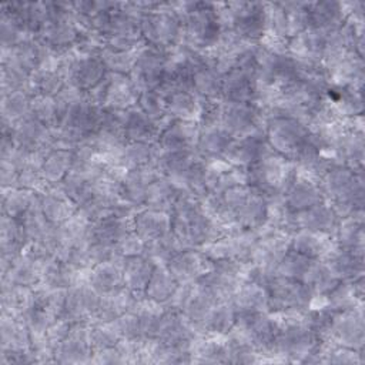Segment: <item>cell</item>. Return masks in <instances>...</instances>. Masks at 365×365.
Masks as SVG:
<instances>
[{"instance_id": "cell-1", "label": "cell", "mask_w": 365, "mask_h": 365, "mask_svg": "<svg viewBox=\"0 0 365 365\" xmlns=\"http://www.w3.org/2000/svg\"><path fill=\"white\" fill-rule=\"evenodd\" d=\"M171 232L184 248H201L224 234V228L201 208L200 200L181 191L170 211Z\"/></svg>"}, {"instance_id": "cell-2", "label": "cell", "mask_w": 365, "mask_h": 365, "mask_svg": "<svg viewBox=\"0 0 365 365\" xmlns=\"http://www.w3.org/2000/svg\"><path fill=\"white\" fill-rule=\"evenodd\" d=\"M247 184L267 200L282 197L295 175L294 163L269 150L258 161L245 168Z\"/></svg>"}, {"instance_id": "cell-3", "label": "cell", "mask_w": 365, "mask_h": 365, "mask_svg": "<svg viewBox=\"0 0 365 365\" xmlns=\"http://www.w3.org/2000/svg\"><path fill=\"white\" fill-rule=\"evenodd\" d=\"M180 14L184 27V43L197 50L212 47L224 30L215 3H181Z\"/></svg>"}, {"instance_id": "cell-4", "label": "cell", "mask_w": 365, "mask_h": 365, "mask_svg": "<svg viewBox=\"0 0 365 365\" xmlns=\"http://www.w3.org/2000/svg\"><path fill=\"white\" fill-rule=\"evenodd\" d=\"M140 31L147 46L168 50L184 43L182 19L173 3H158L140 20Z\"/></svg>"}, {"instance_id": "cell-5", "label": "cell", "mask_w": 365, "mask_h": 365, "mask_svg": "<svg viewBox=\"0 0 365 365\" xmlns=\"http://www.w3.org/2000/svg\"><path fill=\"white\" fill-rule=\"evenodd\" d=\"M269 148L292 161L298 151L308 143L309 130L302 121L291 117H272L264 128Z\"/></svg>"}, {"instance_id": "cell-6", "label": "cell", "mask_w": 365, "mask_h": 365, "mask_svg": "<svg viewBox=\"0 0 365 365\" xmlns=\"http://www.w3.org/2000/svg\"><path fill=\"white\" fill-rule=\"evenodd\" d=\"M265 288L268 292V312L307 311L315 298L314 291L304 282L277 274Z\"/></svg>"}, {"instance_id": "cell-7", "label": "cell", "mask_w": 365, "mask_h": 365, "mask_svg": "<svg viewBox=\"0 0 365 365\" xmlns=\"http://www.w3.org/2000/svg\"><path fill=\"white\" fill-rule=\"evenodd\" d=\"M220 103V127L234 140L264 133L267 118L258 106L222 100Z\"/></svg>"}, {"instance_id": "cell-8", "label": "cell", "mask_w": 365, "mask_h": 365, "mask_svg": "<svg viewBox=\"0 0 365 365\" xmlns=\"http://www.w3.org/2000/svg\"><path fill=\"white\" fill-rule=\"evenodd\" d=\"M167 53L144 44L137 54L134 67L128 74L138 93L157 90L167 73Z\"/></svg>"}, {"instance_id": "cell-9", "label": "cell", "mask_w": 365, "mask_h": 365, "mask_svg": "<svg viewBox=\"0 0 365 365\" xmlns=\"http://www.w3.org/2000/svg\"><path fill=\"white\" fill-rule=\"evenodd\" d=\"M324 342H331L352 349L362 351L364 348V317L362 305L346 311H335Z\"/></svg>"}, {"instance_id": "cell-10", "label": "cell", "mask_w": 365, "mask_h": 365, "mask_svg": "<svg viewBox=\"0 0 365 365\" xmlns=\"http://www.w3.org/2000/svg\"><path fill=\"white\" fill-rule=\"evenodd\" d=\"M101 295L86 281L67 289L61 317L70 322H93Z\"/></svg>"}, {"instance_id": "cell-11", "label": "cell", "mask_w": 365, "mask_h": 365, "mask_svg": "<svg viewBox=\"0 0 365 365\" xmlns=\"http://www.w3.org/2000/svg\"><path fill=\"white\" fill-rule=\"evenodd\" d=\"M90 325L91 322H74L71 325L67 336L54 348V362L80 364L91 361Z\"/></svg>"}, {"instance_id": "cell-12", "label": "cell", "mask_w": 365, "mask_h": 365, "mask_svg": "<svg viewBox=\"0 0 365 365\" xmlns=\"http://www.w3.org/2000/svg\"><path fill=\"white\" fill-rule=\"evenodd\" d=\"M180 285L191 284L212 269L214 262L200 248H184L167 264Z\"/></svg>"}, {"instance_id": "cell-13", "label": "cell", "mask_w": 365, "mask_h": 365, "mask_svg": "<svg viewBox=\"0 0 365 365\" xmlns=\"http://www.w3.org/2000/svg\"><path fill=\"white\" fill-rule=\"evenodd\" d=\"M200 124L194 120H170L161 127L157 145L160 151H182L195 150Z\"/></svg>"}, {"instance_id": "cell-14", "label": "cell", "mask_w": 365, "mask_h": 365, "mask_svg": "<svg viewBox=\"0 0 365 365\" xmlns=\"http://www.w3.org/2000/svg\"><path fill=\"white\" fill-rule=\"evenodd\" d=\"M158 175L161 174L154 163L127 170L120 182L121 198L135 210L144 208L147 188Z\"/></svg>"}, {"instance_id": "cell-15", "label": "cell", "mask_w": 365, "mask_h": 365, "mask_svg": "<svg viewBox=\"0 0 365 365\" xmlns=\"http://www.w3.org/2000/svg\"><path fill=\"white\" fill-rule=\"evenodd\" d=\"M269 145L265 140L264 133L251 134L242 138L232 140L222 158L232 167L248 168L255 161H258L267 151H269Z\"/></svg>"}, {"instance_id": "cell-16", "label": "cell", "mask_w": 365, "mask_h": 365, "mask_svg": "<svg viewBox=\"0 0 365 365\" xmlns=\"http://www.w3.org/2000/svg\"><path fill=\"white\" fill-rule=\"evenodd\" d=\"M282 200L285 205L295 214L325 201L318 181L297 174L285 188Z\"/></svg>"}, {"instance_id": "cell-17", "label": "cell", "mask_w": 365, "mask_h": 365, "mask_svg": "<svg viewBox=\"0 0 365 365\" xmlns=\"http://www.w3.org/2000/svg\"><path fill=\"white\" fill-rule=\"evenodd\" d=\"M29 240L20 224L14 217L1 214L0 221V251H1V272L7 271L11 262L26 250Z\"/></svg>"}, {"instance_id": "cell-18", "label": "cell", "mask_w": 365, "mask_h": 365, "mask_svg": "<svg viewBox=\"0 0 365 365\" xmlns=\"http://www.w3.org/2000/svg\"><path fill=\"white\" fill-rule=\"evenodd\" d=\"M327 36V33L314 29H307L305 31L288 40L287 53L295 61L322 63Z\"/></svg>"}, {"instance_id": "cell-19", "label": "cell", "mask_w": 365, "mask_h": 365, "mask_svg": "<svg viewBox=\"0 0 365 365\" xmlns=\"http://www.w3.org/2000/svg\"><path fill=\"white\" fill-rule=\"evenodd\" d=\"M14 144L26 151L50 150L51 128L31 114L19 121L10 131Z\"/></svg>"}, {"instance_id": "cell-20", "label": "cell", "mask_w": 365, "mask_h": 365, "mask_svg": "<svg viewBox=\"0 0 365 365\" xmlns=\"http://www.w3.org/2000/svg\"><path fill=\"white\" fill-rule=\"evenodd\" d=\"M289 248L312 259H327L336 250V244L331 235L299 228L291 235Z\"/></svg>"}, {"instance_id": "cell-21", "label": "cell", "mask_w": 365, "mask_h": 365, "mask_svg": "<svg viewBox=\"0 0 365 365\" xmlns=\"http://www.w3.org/2000/svg\"><path fill=\"white\" fill-rule=\"evenodd\" d=\"M140 93L133 84L128 74L107 73V94L104 107L125 111L137 106Z\"/></svg>"}, {"instance_id": "cell-22", "label": "cell", "mask_w": 365, "mask_h": 365, "mask_svg": "<svg viewBox=\"0 0 365 365\" xmlns=\"http://www.w3.org/2000/svg\"><path fill=\"white\" fill-rule=\"evenodd\" d=\"M38 205L41 212L53 225L63 224L77 211L76 204L61 191L57 184L48 185L38 192Z\"/></svg>"}, {"instance_id": "cell-23", "label": "cell", "mask_w": 365, "mask_h": 365, "mask_svg": "<svg viewBox=\"0 0 365 365\" xmlns=\"http://www.w3.org/2000/svg\"><path fill=\"white\" fill-rule=\"evenodd\" d=\"M133 230L144 241H153L171 231V215L165 211L140 208L133 215Z\"/></svg>"}, {"instance_id": "cell-24", "label": "cell", "mask_w": 365, "mask_h": 365, "mask_svg": "<svg viewBox=\"0 0 365 365\" xmlns=\"http://www.w3.org/2000/svg\"><path fill=\"white\" fill-rule=\"evenodd\" d=\"M308 29H314L329 34L339 29L345 21V11L342 3L338 1H314L307 3Z\"/></svg>"}, {"instance_id": "cell-25", "label": "cell", "mask_w": 365, "mask_h": 365, "mask_svg": "<svg viewBox=\"0 0 365 365\" xmlns=\"http://www.w3.org/2000/svg\"><path fill=\"white\" fill-rule=\"evenodd\" d=\"M160 124L137 106L124 111V137L127 143H157Z\"/></svg>"}, {"instance_id": "cell-26", "label": "cell", "mask_w": 365, "mask_h": 365, "mask_svg": "<svg viewBox=\"0 0 365 365\" xmlns=\"http://www.w3.org/2000/svg\"><path fill=\"white\" fill-rule=\"evenodd\" d=\"M295 218H297L298 230L302 228L308 231H315V232L331 235L332 238L339 221V217L335 214L334 208L327 201L317 204L301 212H297Z\"/></svg>"}, {"instance_id": "cell-27", "label": "cell", "mask_w": 365, "mask_h": 365, "mask_svg": "<svg viewBox=\"0 0 365 365\" xmlns=\"http://www.w3.org/2000/svg\"><path fill=\"white\" fill-rule=\"evenodd\" d=\"M255 94H257L255 81L241 68L235 67L222 76V86H221L222 101L254 104Z\"/></svg>"}, {"instance_id": "cell-28", "label": "cell", "mask_w": 365, "mask_h": 365, "mask_svg": "<svg viewBox=\"0 0 365 365\" xmlns=\"http://www.w3.org/2000/svg\"><path fill=\"white\" fill-rule=\"evenodd\" d=\"M141 295L130 291L125 287H121L110 294L101 295L98 309L93 322H110L118 318L120 315L131 311L137 304Z\"/></svg>"}, {"instance_id": "cell-29", "label": "cell", "mask_w": 365, "mask_h": 365, "mask_svg": "<svg viewBox=\"0 0 365 365\" xmlns=\"http://www.w3.org/2000/svg\"><path fill=\"white\" fill-rule=\"evenodd\" d=\"M34 305V289L31 287L17 285L1 281V314L21 318Z\"/></svg>"}, {"instance_id": "cell-30", "label": "cell", "mask_w": 365, "mask_h": 365, "mask_svg": "<svg viewBox=\"0 0 365 365\" xmlns=\"http://www.w3.org/2000/svg\"><path fill=\"white\" fill-rule=\"evenodd\" d=\"M123 262L117 259H107L93 265L87 274V282L100 294H110L121 287L123 282Z\"/></svg>"}, {"instance_id": "cell-31", "label": "cell", "mask_w": 365, "mask_h": 365, "mask_svg": "<svg viewBox=\"0 0 365 365\" xmlns=\"http://www.w3.org/2000/svg\"><path fill=\"white\" fill-rule=\"evenodd\" d=\"M165 113L173 120H198L201 101L194 91L188 90H173L164 97Z\"/></svg>"}, {"instance_id": "cell-32", "label": "cell", "mask_w": 365, "mask_h": 365, "mask_svg": "<svg viewBox=\"0 0 365 365\" xmlns=\"http://www.w3.org/2000/svg\"><path fill=\"white\" fill-rule=\"evenodd\" d=\"M133 230V217L107 215L91 224V241L114 248L123 235Z\"/></svg>"}, {"instance_id": "cell-33", "label": "cell", "mask_w": 365, "mask_h": 365, "mask_svg": "<svg viewBox=\"0 0 365 365\" xmlns=\"http://www.w3.org/2000/svg\"><path fill=\"white\" fill-rule=\"evenodd\" d=\"M155 265L157 264L144 254L124 258L121 265L124 287L138 295H143Z\"/></svg>"}, {"instance_id": "cell-34", "label": "cell", "mask_w": 365, "mask_h": 365, "mask_svg": "<svg viewBox=\"0 0 365 365\" xmlns=\"http://www.w3.org/2000/svg\"><path fill=\"white\" fill-rule=\"evenodd\" d=\"M33 94L27 91H11L1 94V133H10L11 128L30 115Z\"/></svg>"}, {"instance_id": "cell-35", "label": "cell", "mask_w": 365, "mask_h": 365, "mask_svg": "<svg viewBox=\"0 0 365 365\" xmlns=\"http://www.w3.org/2000/svg\"><path fill=\"white\" fill-rule=\"evenodd\" d=\"M230 302L237 312H268L267 288L254 281H244Z\"/></svg>"}, {"instance_id": "cell-36", "label": "cell", "mask_w": 365, "mask_h": 365, "mask_svg": "<svg viewBox=\"0 0 365 365\" xmlns=\"http://www.w3.org/2000/svg\"><path fill=\"white\" fill-rule=\"evenodd\" d=\"M232 140L234 138L228 133H225L220 125L204 127L200 131L195 151L198 157L205 161L222 158L224 153L227 151Z\"/></svg>"}, {"instance_id": "cell-37", "label": "cell", "mask_w": 365, "mask_h": 365, "mask_svg": "<svg viewBox=\"0 0 365 365\" xmlns=\"http://www.w3.org/2000/svg\"><path fill=\"white\" fill-rule=\"evenodd\" d=\"M177 279L173 277L167 265L157 264L150 277V281L144 289V297L155 304L167 305L178 288Z\"/></svg>"}, {"instance_id": "cell-38", "label": "cell", "mask_w": 365, "mask_h": 365, "mask_svg": "<svg viewBox=\"0 0 365 365\" xmlns=\"http://www.w3.org/2000/svg\"><path fill=\"white\" fill-rule=\"evenodd\" d=\"M237 319V311L230 301L217 302L198 328L200 335H227Z\"/></svg>"}, {"instance_id": "cell-39", "label": "cell", "mask_w": 365, "mask_h": 365, "mask_svg": "<svg viewBox=\"0 0 365 365\" xmlns=\"http://www.w3.org/2000/svg\"><path fill=\"white\" fill-rule=\"evenodd\" d=\"M324 261H327L335 277L341 281H352L364 275V254L336 247V250Z\"/></svg>"}, {"instance_id": "cell-40", "label": "cell", "mask_w": 365, "mask_h": 365, "mask_svg": "<svg viewBox=\"0 0 365 365\" xmlns=\"http://www.w3.org/2000/svg\"><path fill=\"white\" fill-rule=\"evenodd\" d=\"M334 241L341 250L364 254V220L355 217L339 218Z\"/></svg>"}, {"instance_id": "cell-41", "label": "cell", "mask_w": 365, "mask_h": 365, "mask_svg": "<svg viewBox=\"0 0 365 365\" xmlns=\"http://www.w3.org/2000/svg\"><path fill=\"white\" fill-rule=\"evenodd\" d=\"M180 192L181 191L171 181H168L163 175H158L155 180L151 181L147 188L144 207L170 212Z\"/></svg>"}, {"instance_id": "cell-42", "label": "cell", "mask_w": 365, "mask_h": 365, "mask_svg": "<svg viewBox=\"0 0 365 365\" xmlns=\"http://www.w3.org/2000/svg\"><path fill=\"white\" fill-rule=\"evenodd\" d=\"M158 151L157 143H127L117 160L108 164H115L125 171L145 164H155Z\"/></svg>"}, {"instance_id": "cell-43", "label": "cell", "mask_w": 365, "mask_h": 365, "mask_svg": "<svg viewBox=\"0 0 365 365\" xmlns=\"http://www.w3.org/2000/svg\"><path fill=\"white\" fill-rule=\"evenodd\" d=\"M222 74H220L210 64L197 67L192 73V90L205 100H221Z\"/></svg>"}, {"instance_id": "cell-44", "label": "cell", "mask_w": 365, "mask_h": 365, "mask_svg": "<svg viewBox=\"0 0 365 365\" xmlns=\"http://www.w3.org/2000/svg\"><path fill=\"white\" fill-rule=\"evenodd\" d=\"M38 204V194L24 188H6L1 192V214L20 218Z\"/></svg>"}, {"instance_id": "cell-45", "label": "cell", "mask_w": 365, "mask_h": 365, "mask_svg": "<svg viewBox=\"0 0 365 365\" xmlns=\"http://www.w3.org/2000/svg\"><path fill=\"white\" fill-rule=\"evenodd\" d=\"M341 279L335 277L327 261L312 259L301 282L308 285L315 295H325L329 292Z\"/></svg>"}, {"instance_id": "cell-46", "label": "cell", "mask_w": 365, "mask_h": 365, "mask_svg": "<svg viewBox=\"0 0 365 365\" xmlns=\"http://www.w3.org/2000/svg\"><path fill=\"white\" fill-rule=\"evenodd\" d=\"M31 348L30 334L21 318L1 314V349Z\"/></svg>"}, {"instance_id": "cell-47", "label": "cell", "mask_w": 365, "mask_h": 365, "mask_svg": "<svg viewBox=\"0 0 365 365\" xmlns=\"http://www.w3.org/2000/svg\"><path fill=\"white\" fill-rule=\"evenodd\" d=\"M73 167V151L50 150L41 165V174L48 185L60 184Z\"/></svg>"}, {"instance_id": "cell-48", "label": "cell", "mask_w": 365, "mask_h": 365, "mask_svg": "<svg viewBox=\"0 0 365 365\" xmlns=\"http://www.w3.org/2000/svg\"><path fill=\"white\" fill-rule=\"evenodd\" d=\"M181 250H184L182 244L170 231L168 234H165L163 237H158V238H155L153 241L145 242L144 255L148 257L154 264L165 265Z\"/></svg>"}, {"instance_id": "cell-49", "label": "cell", "mask_w": 365, "mask_h": 365, "mask_svg": "<svg viewBox=\"0 0 365 365\" xmlns=\"http://www.w3.org/2000/svg\"><path fill=\"white\" fill-rule=\"evenodd\" d=\"M30 114L50 128L58 127L63 117V111L57 98L51 96H40V94L33 96Z\"/></svg>"}, {"instance_id": "cell-50", "label": "cell", "mask_w": 365, "mask_h": 365, "mask_svg": "<svg viewBox=\"0 0 365 365\" xmlns=\"http://www.w3.org/2000/svg\"><path fill=\"white\" fill-rule=\"evenodd\" d=\"M64 80L57 70L43 68L31 74V90L33 96H51L56 97L64 87Z\"/></svg>"}, {"instance_id": "cell-51", "label": "cell", "mask_w": 365, "mask_h": 365, "mask_svg": "<svg viewBox=\"0 0 365 365\" xmlns=\"http://www.w3.org/2000/svg\"><path fill=\"white\" fill-rule=\"evenodd\" d=\"M311 261H312V258L298 254L289 248L285 252V255L281 258V261L278 262L275 272H277V275L301 281L304 274L307 272Z\"/></svg>"}, {"instance_id": "cell-52", "label": "cell", "mask_w": 365, "mask_h": 365, "mask_svg": "<svg viewBox=\"0 0 365 365\" xmlns=\"http://www.w3.org/2000/svg\"><path fill=\"white\" fill-rule=\"evenodd\" d=\"M140 50V48H138ZM138 50L134 51H115V50H110V48H103L100 53V57L106 66V68L110 73H118V74H130Z\"/></svg>"}, {"instance_id": "cell-53", "label": "cell", "mask_w": 365, "mask_h": 365, "mask_svg": "<svg viewBox=\"0 0 365 365\" xmlns=\"http://www.w3.org/2000/svg\"><path fill=\"white\" fill-rule=\"evenodd\" d=\"M120 341L121 338L115 332L111 322H91L90 342H91L93 352L115 346Z\"/></svg>"}]
</instances>
